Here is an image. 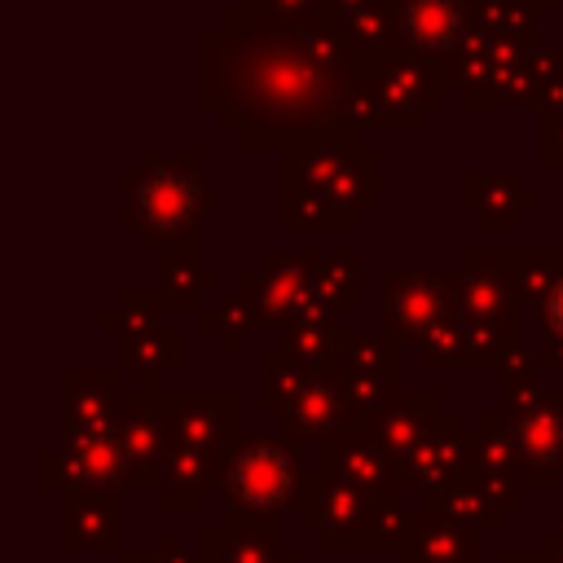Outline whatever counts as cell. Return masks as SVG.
Instances as JSON below:
<instances>
[{
    "mask_svg": "<svg viewBox=\"0 0 563 563\" xmlns=\"http://www.w3.org/2000/svg\"><path fill=\"white\" fill-rule=\"evenodd\" d=\"M286 488H290V466L273 449H251L229 471V497L242 501V506H251V510L277 506L286 497Z\"/></svg>",
    "mask_w": 563,
    "mask_h": 563,
    "instance_id": "1",
    "label": "cell"
},
{
    "mask_svg": "<svg viewBox=\"0 0 563 563\" xmlns=\"http://www.w3.org/2000/svg\"><path fill=\"white\" fill-rule=\"evenodd\" d=\"M550 325L554 330H563V286L554 290V299H550Z\"/></svg>",
    "mask_w": 563,
    "mask_h": 563,
    "instance_id": "2",
    "label": "cell"
}]
</instances>
